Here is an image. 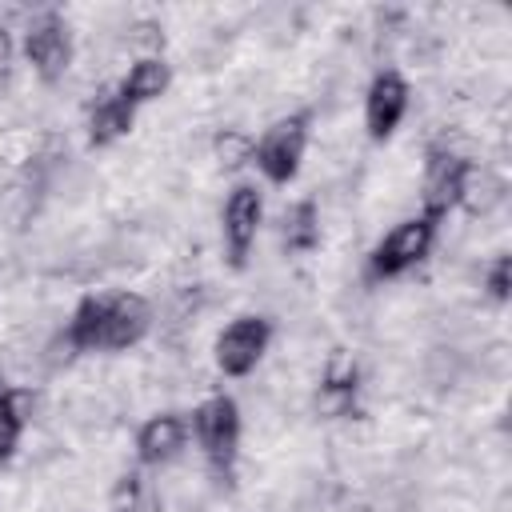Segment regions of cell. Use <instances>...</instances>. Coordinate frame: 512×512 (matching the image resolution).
<instances>
[{"instance_id": "1", "label": "cell", "mask_w": 512, "mask_h": 512, "mask_svg": "<svg viewBox=\"0 0 512 512\" xmlns=\"http://www.w3.org/2000/svg\"><path fill=\"white\" fill-rule=\"evenodd\" d=\"M192 432H196V444H200L212 476L228 484L236 456H240V408H236V400L224 392L200 400L192 412Z\"/></svg>"}, {"instance_id": "2", "label": "cell", "mask_w": 512, "mask_h": 512, "mask_svg": "<svg viewBox=\"0 0 512 512\" xmlns=\"http://www.w3.org/2000/svg\"><path fill=\"white\" fill-rule=\"evenodd\" d=\"M308 124H312V112H292V116L272 120L264 128V136L256 140L252 164L272 184H288L300 172V160H304V148H308Z\"/></svg>"}, {"instance_id": "3", "label": "cell", "mask_w": 512, "mask_h": 512, "mask_svg": "<svg viewBox=\"0 0 512 512\" xmlns=\"http://www.w3.org/2000/svg\"><path fill=\"white\" fill-rule=\"evenodd\" d=\"M24 56H28L32 72H36L44 84L64 80V76L72 72V56H76L68 20H64L60 12H52V8H40V12L28 20V28H24Z\"/></svg>"}, {"instance_id": "4", "label": "cell", "mask_w": 512, "mask_h": 512, "mask_svg": "<svg viewBox=\"0 0 512 512\" xmlns=\"http://www.w3.org/2000/svg\"><path fill=\"white\" fill-rule=\"evenodd\" d=\"M432 240H436V224H432V220H424V216L400 220V224L388 228L384 240L372 248V256H368V276H372V280L404 276L408 268H416V264L432 252Z\"/></svg>"}, {"instance_id": "5", "label": "cell", "mask_w": 512, "mask_h": 512, "mask_svg": "<svg viewBox=\"0 0 512 512\" xmlns=\"http://www.w3.org/2000/svg\"><path fill=\"white\" fill-rule=\"evenodd\" d=\"M152 304L140 292H108L100 296V344L96 352H120L148 336Z\"/></svg>"}, {"instance_id": "6", "label": "cell", "mask_w": 512, "mask_h": 512, "mask_svg": "<svg viewBox=\"0 0 512 512\" xmlns=\"http://www.w3.org/2000/svg\"><path fill=\"white\" fill-rule=\"evenodd\" d=\"M268 340H272L268 316H256V312H252V316H236V320L216 336V344H212L216 368H220L224 376H248V372L264 360Z\"/></svg>"}, {"instance_id": "7", "label": "cell", "mask_w": 512, "mask_h": 512, "mask_svg": "<svg viewBox=\"0 0 512 512\" xmlns=\"http://www.w3.org/2000/svg\"><path fill=\"white\" fill-rule=\"evenodd\" d=\"M264 224V196L256 184H236L224 200V244H228V260L240 268L256 244V232Z\"/></svg>"}, {"instance_id": "8", "label": "cell", "mask_w": 512, "mask_h": 512, "mask_svg": "<svg viewBox=\"0 0 512 512\" xmlns=\"http://www.w3.org/2000/svg\"><path fill=\"white\" fill-rule=\"evenodd\" d=\"M408 100H412V92H408V80L400 72H392V68L376 72L368 92H364V128H368V136L388 140L396 132V124L404 120Z\"/></svg>"}, {"instance_id": "9", "label": "cell", "mask_w": 512, "mask_h": 512, "mask_svg": "<svg viewBox=\"0 0 512 512\" xmlns=\"http://www.w3.org/2000/svg\"><path fill=\"white\" fill-rule=\"evenodd\" d=\"M464 168H468V160H460V156L428 152V160H424V176H420V208H424L420 216H424V220L440 224V220L456 208Z\"/></svg>"}, {"instance_id": "10", "label": "cell", "mask_w": 512, "mask_h": 512, "mask_svg": "<svg viewBox=\"0 0 512 512\" xmlns=\"http://www.w3.org/2000/svg\"><path fill=\"white\" fill-rule=\"evenodd\" d=\"M188 420L176 416V412H156L140 424L136 432V456L140 464H152V468H164L172 460L184 456V444H188Z\"/></svg>"}, {"instance_id": "11", "label": "cell", "mask_w": 512, "mask_h": 512, "mask_svg": "<svg viewBox=\"0 0 512 512\" xmlns=\"http://www.w3.org/2000/svg\"><path fill=\"white\" fill-rule=\"evenodd\" d=\"M132 120H136V108L120 96V88H96L92 92V104H88V140L96 148L128 136L132 132Z\"/></svg>"}, {"instance_id": "12", "label": "cell", "mask_w": 512, "mask_h": 512, "mask_svg": "<svg viewBox=\"0 0 512 512\" xmlns=\"http://www.w3.org/2000/svg\"><path fill=\"white\" fill-rule=\"evenodd\" d=\"M504 196H508L504 176H500L496 168H488V164H472V160H468V168H464V176H460V200H456V204H460L468 216L488 220V216L504 204Z\"/></svg>"}, {"instance_id": "13", "label": "cell", "mask_w": 512, "mask_h": 512, "mask_svg": "<svg viewBox=\"0 0 512 512\" xmlns=\"http://www.w3.org/2000/svg\"><path fill=\"white\" fill-rule=\"evenodd\" d=\"M168 84H172V64L164 56H136L132 68L120 80V96L136 108V104L160 100L168 92Z\"/></svg>"}, {"instance_id": "14", "label": "cell", "mask_w": 512, "mask_h": 512, "mask_svg": "<svg viewBox=\"0 0 512 512\" xmlns=\"http://www.w3.org/2000/svg\"><path fill=\"white\" fill-rule=\"evenodd\" d=\"M284 252H312L320 244V208L316 200H296L280 220Z\"/></svg>"}, {"instance_id": "15", "label": "cell", "mask_w": 512, "mask_h": 512, "mask_svg": "<svg viewBox=\"0 0 512 512\" xmlns=\"http://www.w3.org/2000/svg\"><path fill=\"white\" fill-rule=\"evenodd\" d=\"M252 148H256V140L248 132H240V128H220L212 136V156H216V164L224 172H236V168L252 164Z\"/></svg>"}, {"instance_id": "16", "label": "cell", "mask_w": 512, "mask_h": 512, "mask_svg": "<svg viewBox=\"0 0 512 512\" xmlns=\"http://www.w3.org/2000/svg\"><path fill=\"white\" fill-rule=\"evenodd\" d=\"M20 432H24V420L12 404V388H4V380H0V460H12Z\"/></svg>"}, {"instance_id": "17", "label": "cell", "mask_w": 512, "mask_h": 512, "mask_svg": "<svg viewBox=\"0 0 512 512\" xmlns=\"http://www.w3.org/2000/svg\"><path fill=\"white\" fill-rule=\"evenodd\" d=\"M484 288H488V296H492L496 304L508 300V288H512V256L500 252V256L488 264V272H484Z\"/></svg>"}, {"instance_id": "18", "label": "cell", "mask_w": 512, "mask_h": 512, "mask_svg": "<svg viewBox=\"0 0 512 512\" xmlns=\"http://www.w3.org/2000/svg\"><path fill=\"white\" fill-rule=\"evenodd\" d=\"M8 76H12V36L0 24V84H8Z\"/></svg>"}, {"instance_id": "19", "label": "cell", "mask_w": 512, "mask_h": 512, "mask_svg": "<svg viewBox=\"0 0 512 512\" xmlns=\"http://www.w3.org/2000/svg\"><path fill=\"white\" fill-rule=\"evenodd\" d=\"M188 512H204V508H188Z\"/></svg>"}]
</instances>
